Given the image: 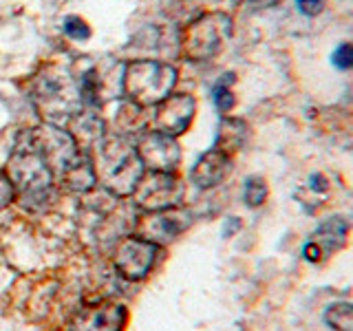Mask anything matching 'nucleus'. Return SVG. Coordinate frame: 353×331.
Returning <instances> with one entry per match:
<instances>
[{
	"label": "nucleus",
	"instance_id": "1",
	"mask_svg": "<svg viewBox=\"0 0 353 331\" xmlns=\"http://www.w3.org/2000/svg\"><path fill=\"white\" fill-rule=\"evenodd\" d=\"M91 150L95 181L115 197H128L135 192L139 179L146 172L135 141L126 135H104Z\"/></svg>",
	"mask_w": 353,
	"mask_h": 331
},
{
	"label": "nucleus",
	"instance_id": "2",
	"mask_svg": "<svg viewBox=\"0 0 353 331\" xmlns=\"http://www.w3.org/2000/svg\"><path fill=\"white\" fill-rule=\"evenodd\" d=\"M7 177L16 188V197L20 203L31 210H40L49 201H53L55 177L51 168L36 148H31L25 139H18L14 152H11L7 163Z\"/></svg>",
	"mask_w": 353,
	"mask_h": 331
},
{
	"label": "nucleus",
	"instance_id": "3",
	"mask_svg": "<svg viewBox=\"0 0 353 331\" xmlns=\"http://www.w3.org/2000/svg\"><path fill=\"white\" fill-rule=\"evenodd\" d=\"M176 69L159 60L128 62L121 75V91L135 106H157L172 93Z\"/></svg>",
	"mask_w": 353,
	"mask_h": 331
},
{
	"label": "nucleus",
	"instance_id": "4",
	"mask_svg": "<svg viewBox=\"0 0 353 331\" xmlns=\"http://www.w3.org/2000/svg\"><path fill=\"white\" fill-rule=\"evenodd\" d=\"M33 102L51 124H62L82 110V95L75 77L58 66H49L36 77Z\"/></svg>",
	"mask_w": 353,
	"mask_h": 331
},
{
	"label": "nucleus",
	"instance_id": "5",
	"mask_svg": "<svg viewBox=\"0 0 353 331\" xmlns=\"http://www.w3.org/2000/svg\"><path fill=\"white\" fill-rule=\"evenodd\" d=\"M232 33V20L230 16L212 11V14H203L196 18L192 25H188L183 36V51L190 60L203 62L219 55L223 49L225 40Z\"/></svg>",
	"mask_w": 353,
	"mask_h": 331
},
{
	"label": "nucleus",
	"instance_id": "6",
	"mask_svg": "<svg viewBox=\"0 0 353 331\" xmlns=\"http://www.w3.org/2000/svg\"><path fill=\"white\" fill-rule=\"evenodd\" d=\"M183 192V183L174 172L148 170L143 172L132 197H135V205L143 212H161V210L181 205Z\"/></svg>",
	"mask_w": 353,
	"mask_h": 331
},
{
	"label": "nucleus",
	"instance_id": "7",
	"mask_svg": "<svg viewBox=\"0 0 353 331\" xmlns=\"http://www.w3.org/2000/svg\"><path fill=\"white\" fill-rule=\"evenodd\" d=\"M135 148L143 168L157 172H174L181 161V148L176 143V137L165 135L159 130H143L135 139Z\"/></svg>",
	"mask_w": 353,
	"mask_h": 331
},
{
	"label": "nucleus",
	"instance_id": "8",
	"mask_svg": "<svg viewBox=\"0 0 353 331\" xmlns=\"http://www.w3.org/2000/svg\"><path fill=\"white\" fill-rule=\"evenodd\" d=\"M157 254L159 245H154V243L141 237H126L117 245L115 268L126 281H143L152 272Z\"/></svg>",
	"mask_w": 353,
	"mask_h": 331
},
{
	"label": "nucleus",
	"instance_id": "9",
	"mask_svg": "<svg viewBox=\"0 0 353 331\" xmlns=\"http://www.w3.org/2000/svg\"><path fill=\"white\" fill-rule=\"evenodd\" d=\"M194 113H196V102L192 95H188V93L168 95L163 102L157 104L152 128L165 132V135H170V137H179L190 128Z\"/></svg>",
	"mask_w": 353,
	"mask_h": 331
},
{
	"label": "nucleus",
	"instance_id": "10",
	"mask_svg": "<svg viewBox=\"0 0 353 331\" xmlns=\"http://www.w3.org/2000/svg\"><path fill=\"white\" fill-rule=\"evenodd\" d=\"M188 225H190V212L176 205L161 210V212H148V217H143L137 228V237L154 243V245H165L179 237L183 230H188Z\"/></svg>",
	"mask_w": 353,
	"mask_h": 331
},
{
	"label": "nucleus",
	"instance_id": "11",
	"mask_svg": "<svg viewBox=\"0 0 353 331\" xmlns=\"http://www.w3.org/2000/svg\"><path fill=\"white\" fill-rule=\"evenodd\" d=\"M126 309L117 303H99L84 307L71 320L69 331H121L126 325Z\"/></svg>",
	"mask_w": 353,
	"mask_h": 331
},
{
	"label": "nucleus",
	"instance_id": "12",
	"mask_svg": "<svg viewBox=\"0 0 353 331\" xmlns=\"http://www.w3.org/2000/svg\"><path fill=\"white\" fill-rule=\"evenodd\" d=\"M230 172H232V154L219 150V148H210L192 166L190 179L196 188L210 190V188L223 183L230 177Z\"/></svg>",
	"mask_w": 353,
	"mask_h": 331
},
{
	"label": "nucleus",
	"instance_id": "13",
	"mask_svg": "<svg viewBox=\"0 0 353 331\" xmlns=\"http://www.w3.org/2000/svg\"><path fill=\"white\" fill-rule=\"evenodd\" d=\"M71 135L77 146L91 150L95 143L104 137L102 130V119H99L91 110H80L77 115L71 117Z\"/></svg>",
	"mask_w": 353,
	"mask_h": 331
},
{
	"label": "nucleus",
	"instance_id": "14",
	"mask_svg": "<svg viewBox=\"0 0 353 331\" xmlns=\"http://www.w3.org/2000/svg\"><path fill=\"white\" fill-rule=\"evenodd\" d=\"M248 135H250V126L243 119L223 117V119H221V124H219L214 148L232 154V152H236V150H241L243 146H245Z\"/></svg>",
	"mask_w": 353,
	"mask_h": 331
},
{
	"label": "nucleus",
	"instance_id": "15",
	"mask_svg": "<svg viewBox=\"0 0 353 331\" xmlns=\"http://www.w3.org/2000/svg\"><path fill=\"white\" fill-rule=\"evenodd\" d=\"M349 234V221L342 217H331L325 223H320L316 230V243L323 250V254H331L336 250H342L347 243Z\"/></svg>",
	"mask_w": 353,
	"mask_h": 331
},
{
	"label": "nucleus",
	"instance_id": "16",
	"mask_svg": "<svg viewBox=\"0 0 353 331\" xmlns=\"http://www.w3.org/2000/svg\"><path fill=\"white\" fill-rule=\"evenodd\" d=\"M325 323L334 331H353V303H334L327 307L325 312Z\"/></svg>",
	"mask_w": 353,
	"mask_h": 331
},
{
	"label": "nucleus",
	"instance_id": "17",
	"mask_svg": "<svg viewBox=\"0 0 353 331\" xmlns=\"http://www.w3.org/2000/svg\"><path fill=\"white\" fill-rule=\"evenodd\" d=\"M232 84H234V73H225L221 75V80L214 84L212 88V99H214V106L219 108V113H230L232 108L236 104V97L232 93Z\"/></svg>",
	"mask_w": 353,
	"mask_h": 331
},
{
	"label": "nucleus",
	"instance_id": "18",
	"mask_svg": "<svg viewBox=\"0 0 353 331\" xmlns=\"http://www.w3.org/2000/svg\"><path fill=\"white\" fill-rule=\"evenodd\" d=\"M270 194V188L265 183L263 177H250L245 179V188H243V199L250 208H259L265 203V199Z\"/></svg>",
	"mask_w": 353,
	"mask_h": 331
},
{
	"label": "nucleus",
	"instance_id": "19",
	"mask_svg": "<svg viewBox=\"0 0 353 331\" xmlns=\"http://www.w3.org/2000/svg\"><path fill=\"white\" fill-rule=\"evenodd\" d=\"M62 29H64L66 36L73 38V40H88L91 38V29H88V25L80 16H66Z\"/></svg>",
	"mask_w": 353,
	"mask_h": 331
},
{
	"label": "nucleus",
	"instance_id": "20",
	"mask_svg": "<svg viewBox=\"0 0 353 331\" xmlns=\"http://www.w3.org/2000/svg\"><path fill=\"white\" fill-rule=\"evenodd\" d=\"M331 62H334V66L340 71H351L353 69V44L342 42L334 51V55H331Z\"/></svg>",
	"mask_w": 353,
	"mask_h": 331
},
{
	"label": "nucleus",
	"instance_id": "21",
	"mask_svg": "<svg viewBox=\"0 0 353 331\" xmlns=\"http://www.w3.org/2000/svg\"><path fill=\"white\" fill-rule=\"evenodd\" d=\"M16 199V188L7 177V172H0V210H5Z\"/></svg>",
	"mask_w": 353,
	"mask_h": 331
},
{
	"label": "nucleus",
	"instance_id": "22",
	"mask_svg": "<svg viewBox=\"0 0 353 331\" xmlns=\"http://www.w3.org/2000/svg\"><path fill=\"white\" fill-rule=\"evenodd\" d=\"M296 7L301 14L314 18V16H320L327 7V0H296Z\"/></svg>",
	"mask_w": 353,
	"mask_h": 331
},
{
	"label": "nucleus",
	"instance_id": "23",
	"mask_svg": "<svg viewBox=\"0 0 353 331\" xmlns=\"http://www.w3.org/2000/svg\"><path fill=\"white\" fill-rule=\"evenodd\" d=\"M303 254H305V259L309 261V263H320L323 261V250H320V245L316 241H309V243H305V248H303Z\"/></svg>",
	"mask_w": 353,
	"mask_h": 331
},
{
	"label": "nucleus",
	"instance_id": "24",
	"mask_svg": "<svg viewBox=\"0 0 353 331\" xmlns=\"http://www.w3.org/2000/svg\"><path fill=\"white\" fill-rule=\"evenodd\" d=\"M279 3L281 0H250V5L256 9H270V7H276Z\"/></svg>",
	"mask_w": 353,
	"mask_h": 331
},
{
	"label": "nucleus",
	"instance_id": "25",
	"mask_svg": "<svg viewBox=\"0 0 353 331\" xmlns=\"http://www.w3.org/2000/svg\"><path fill=\"white\" fill-rule=\"evenodd\" d=\"M239 225H241V223H239V221H236V217H232V221H230V223H228V228H225V237H230L232 232H234V230H236Z\"/></svg>",
	"mask_w": 353,
	"mask_h": 331
}]
</instances>
